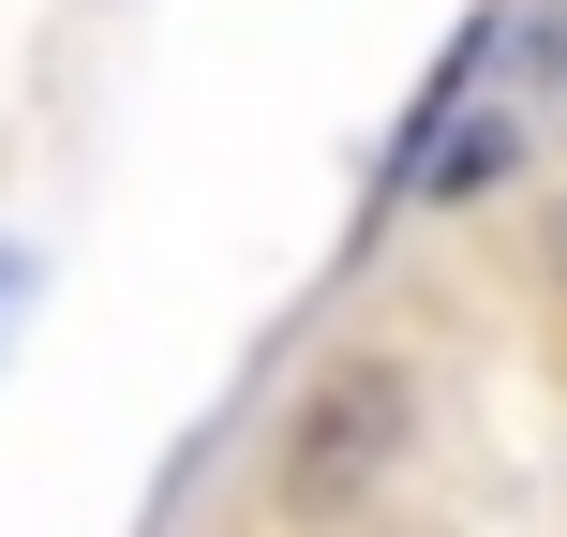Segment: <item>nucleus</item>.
Listing matches in <instances>:
<instances>
[{"label": "nucleus", "mask_w": 567, "mask_h": 537, "mask_svg": "<svg viewBox=\"0 0 567 537\" xmlns=\"http://www.w3.org/2000/svg\"><path fill=\"white\" fill-rule=\"evenodd\" d=\"M403 433H419V389H403L389 359H343L329 389L299 403V433H284V478H269V493H284L299 523H329V508H359V493L403 463Z\"/></svg>", "instance_id": "f257e3e1"}, {"label": "nucleus", "mask_w": 567, "mask_h": 537, "mask_svg": "<svg viewBox=\"0 0 567 537\" xmlns=\"http://www.w3.org/2000/svg\"><path fill=\"white\" fill-rule=\"evenodd\" d=\"M508 165H523V120H478V135H449V149H403L419 195H493Z\"/></svg>", "instance_id": "f03ea898"}, {"label": "nucleus", "mask_w": 567, "mask_h": 537, "mask_svg": "<svg viewBox=\"0 0 567 537\" xmlns=\"http://www.w3.org/2000/svg\"><path fill=\"white\" fill-rule=\"evenodd\" d=\"M553 283H567V209H553Z\"/></svg>", "instance_id": "7ed1b4c3"}, {"label": "nucleus", "mask_w": 567, "mask_h": 537, "mask_svg": "<svg viewBox=\"0 0 567 537\" xmlns=\"http://www.w3.org/2000/svg\"><path fill=\"white\" fill-rule=\"evenodd\" d=\"M0 313H16V255H0Z\"/></svg>", "instance_id": "20e7f679"}]
</instances>
